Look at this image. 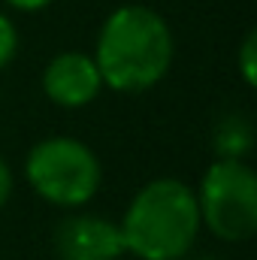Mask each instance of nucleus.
Instances as JSON below:
<instances>
[{
  "instance_id": "nucleus-11",
  "label": "nucleus",
  "mask_w": 257,
  "mask_h": 260,
  "mask_svg": "<svg viewBox=\"0 0 257 260\" xmlns=\"http://www.w3.org/2000/svg\"><path fill=\"white\" fill-rule=\"evenodd\" d=\"M6 3L15 6V9H21V12H37V9H46L55 0H6Z\"/></svg>"
},
{
  "instance_id": "nucleus-6",
  "label": "nucleus",
  "mask_w": 257,
  "mask_h": 260,
  "mask_svg": "<svg viewBox=\"0 0 257 260\" xmlns=\"http://www.w3.org/2000/svg\"><path fill=\"white\" fill-rule=\"evenodd\" d=\"M100 88H103L100 70L94 64V58H88L82 52H64V55L52 58L43 73L46 97L64 109L88 106L100 94Z\"/></svg>"
},
{
  "instance_id": "nucleus-2",
  "label": "nucleus",
  "mask_w": 257,
  "mask_h": 260,
  "mask_svg": "<svg viewBox=\"0 0 257 260\" xmlns=\"http://www.w3.org/2000/svg\"><path fill=\"white\" fill-rule=\"evenodd\" d=\"M118 227L124 251L139 260H182L203 227L197 194L179 179H154L136 191Z\"/></svg>"
},
{
  "instance_id": "nucleus-3",
  "label": "nucleus",
  "mask_w": 257,
  "mask_h": 260,
  "mask_svg": "<svg viewBox=\"0 0 257 260\" xmlns=\"http://www.w3.org/2000/svg\"><path fill=\"white\" fill-rule=\"evenodd\" d=\"M24 176L46 203L76 209L97 194L103 170L85 142L73 136H49L27 151Z\"/></svg>"
},
{
  "instance_id": "nucleus-8",
  "label": "nucleus",
  "mask_w": 257,
  "mask_h": 260,
  "mask_svg": "<svg viewBox=\"0 0 257 260\" xmlns=\"http://www.w3.org/2000/svg\"><path fill=\"white\" fill-rule=\"evenodd\" d=\"M239 73L245 85H257V30H248L242 46H239Z\"/></svg>"
},
{
  "instance_id": "nucleus-12",
  "label": "nucleus",
  "mask_w": 257,
  "mask_h": 260,
  "mask_svg": "<svg viewBox=\"0 0 257 260\" xmlns=\"http://www.w3.org/2000/svg\"><path fill=\"white\" fill-rule=\"evenodd\" d=\"M197 260H215V257H197Z\"/></svg>"
},
{
  "instance_id": "nucleus-7",
  "label": "nucleus",
  "mask_w": 257,
  "mask_h": 260,
  "mask_svg": "<svg viewBox=\"0 0 257 260\" xmlns=\"http://www.w3.org/2000/svg\"><path fill=\"white\" fill-rule=\"evenodd\" d=\"M215 154L224 160H242L251 151L254 142V127L245 115H227L215 127Z\"/></svg>"
},
{
  "instance_id": "nucleus-10",
  "label": "nucleus",
  "mask_w": 257,
  "mask_h": 260,
  "mask_svg": "<svg viewBox=\"0 0 257 260\" xmlns=\"http://www.w3.org/2000/svg\"><path fill=\"white\" fill-rule=\"evenodd\" d=\"M12 194V170L6 167V160L0 157V209L6 206V200Z\"/></svg>"
},
{
  "instance_id": "nucleus-1",
  "label": "nucleus",
  "mask_w": 257,
  "mask_h": 260,
  "mask_svg": "<svg viewBox=\"0 0 257 260\" xmlns=\"http://www.w3.org/2000/svg\"><path fill=\"white\" fill-rule=\"evenodd\" d=\"M94 64L112 91L142 94L154 88L173 64V34L154 9L121 6L100 27Z\"/></svg>"
},
{
  "instance_id": "nucleus-9",
  "label": "nucleus",
  "mask_w": 257,
  "mask_h": 260,
  "mask_svg": "<svg viewBox=\"0 0 257 260\" xmlns=\"http://www.w3.org/2000/svg\"><path fill=\"white\" fill-rule=\"evenodd\" d=\"M18 52V34H15V24L0 12V70L9 67V61L15 58Z\"/></svg>"
},
{
  "instance_id": "nucleus-4",
  "label": "nucleus",
  "mask_w": 257,
  "mask_h": 260,
  "mask_svg": "<svg viewBox=\"0 0 257 260\" xmlns=\"http://www.w3.org/2000/svg\"><path fill=\"white\" fill-rule=\"evenodd\" d=\"M200 224L221 242H245L257 230V176L245 160L218 157L200 182Z\"/></svg>"
},
{
  "instance_id": "nucleus-5",
  "label": "nucleus",
  "mask_w": 257,
  "mask_h": 260,
  "mask_svg": "<svg viewBox=\"0 0 257 260\" xmlns=\"http://www.w3.org/2000/svg\"><path fill=\"white\" fill-rule=\"evenodd\" d=\"M55 251L61 260H118L121 227L103 215H70L55 227Z\"/></svg>"
}]
</instances>
